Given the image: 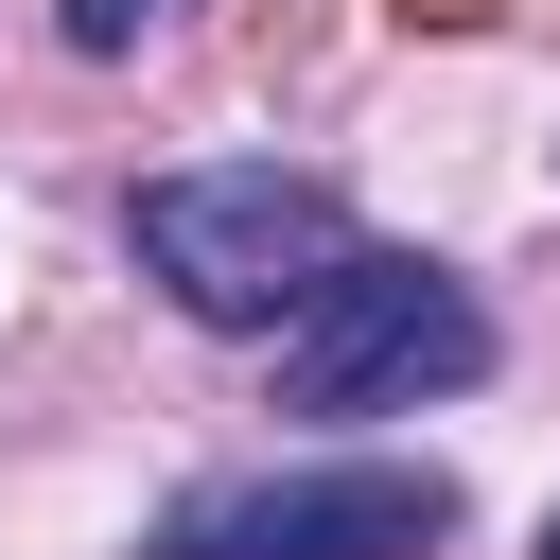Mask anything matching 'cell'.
<instances>
[{"label": "cell", "instance_id": "obj_6", "mask_svg": "<svg viewBox=\"0 0 560 560\" xmlns=\"http://www.w3.org/2000/svg\"><path fill=\"white\" fill-rule=\"evenodd\" d=\"M542 560H560V525H542Z\"/></svg>", "mask_w": 560, "mask_h": 560}, {"label": "cell", "instance_id": "obj_3", "mask_svg": "<svg viewBox=\"0 0 560 560\" xmlns=\"http://www.w3.org/2000/svg\"><path fill=\"white\" fill-rule=\"evenodd\" d=\"M472 368H490V315H472V280H455V262H420V245H350V262H332V298L280 332V402H298V420L438 402V385H472Z\"/></svg>", "mask_w": 560, "mask_h": 560}, {"label": "cell", "instance_id": "obj_4", "mask_svg": "<svg viewBox=\"0 0 560 560\" xmlns=\"http://www.w3.org/2000/svg\"><path fill=\"white\" fill-rule=\"evenodd\" d=\"M158 18H175V0H70V52H140Z\"/></svg>", "mask_w": 560, "mask_h": 560}, {"label": "cell", "instance_id": "obj_2", "mask_svg": "<svg viewBox=\"0 0 560 560\" xmlns=\"http://www.w3.org/2000/svg\"><path fill=\"white\" fill-rule=\"evenodd\" d=\"M438 542H455V472L438 455H298V472L175 490L140 560H438Z\"/></svg>", "mask_w": 560, "mask_h": 560}, {"label": "cell", "instance_id": "obj_5", "mask_svg": "<svg viewBox=\"0 0 560 560\" xmlns=\"http://www.w3.org/2000/svg\"><path fill=\"white\" fill-rule=\"evenodd\" d=\"M402 18H420V35H472V18H490V0H402Z\"/></svg>", "mask_w": 560, "mask_h": 560}, {"label": "cell", "instance_id": "obj_1", "mask_svg": "<svg viewBox=\"0 0 560 560\" xmlns=\"http://www.w3.org/2000/svg\"><path fill=\"white\" fill-rule=\"evenodd\" d=\"M122 245H140V280H158L175 315H210V332H298V315L332 298V262H350V192H332V175H280V158L140 175Z\"/></svg>", "mask_w": 560, "mask_h": 560}]
</instances>
